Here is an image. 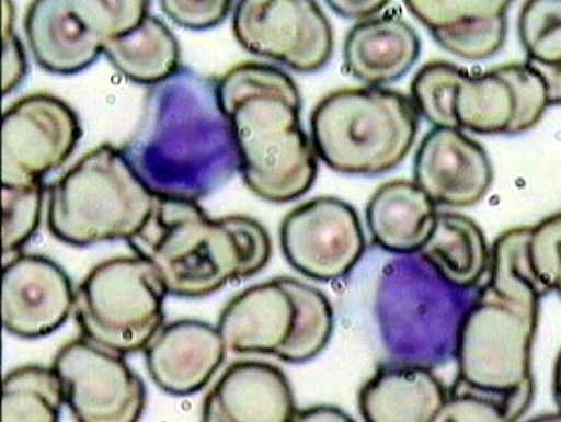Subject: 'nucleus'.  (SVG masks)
<instances>
[{"label":"nucleus","instance_id":"0eeeda50","mask_svg":"<svg viewBox=\"0 0 561 422\" xmlns=\"http://www.w3.org/2000/svg\"><path fill=\"white\" fill-rule=\"evenodd\" d=\"M333 327L327 295L298 280L279 276L233 297L221 311L217 328L227 351L233 354L305 363L328 346Z\"/></svg>","mask_w":561,"mask_h":422},{"label":"nucleus","instance_id":"bb28decb","mask_svg":"<svg viewBox=\"0 0 561 422\" xmlns=\"http://www.w3.org/2000/svg\"><path fill=\"white\" fill-rule=\"evenodd\" d=\"M468 70L446 61L423 66L411 83V101L435 128L460 129L455 115L457 89Z\"/></svg>","mask_w":561,"mask_h":422},{"label":"nucleus","instance_id":"cd10ccee","mask_svg":"<svg viewBox=\"0 0 561 422\" xmlns=\"http://www.w3.org/2000/svg\"><path fill=\"white\" fill-rule=\"evenodd\" d=\"M519 35L528 64L560 67L561 2H527L519 16Z\"/></svg>","mask_w":561,"mask_h":422},{"label":"nucleus","instance_id":"a878e982","mask_svg":"<svg viewBox=\"0 0 561 422\" xmlns=\"http://www.w3.org/2000/svg\"><path fill=\"white\" fill-rule=\"evenodd\" d=\"M65 403L61 378L53 366L25 365L3 378V422H56Z\"/></svg>","mask_w":561,"mask_h":422},{"label":"nucleus","instance_id":"dca6fc26","mask_svg":"<svg viewBox=\"0 0 561 422\" xmlns=\"http://www.w3.org/2000/svg\"><path fill=\"white\" fill-rule=\"evenodd\" d=\"M154 385L173 397H188L213 380L226 360L218 328L198 319H180L162 327L145 349Z\"/></svg>","mask_w":561,"mask_h":422},{"label":"nucleus","instance_id":"f8f14e48","mask_svg":"<svg viewBox=\"0 0 561 422\" xmlns=\"http://www.w3.org/2000/svg\"><path fill=\"white\" fill-rule=\"evenodd\" d=\"M279 244L295 271L323 283L344 278L366 250L356 209L332 196L294 208L280 225Z\"/></svg>","mask_w":561,"mask_h":422},{"label":"nucleus","instance_id":"f257e3e1","mask_svg":"<svg viewBox=\"0 0 561 422\" xmlns=\"http://www.w3.org/2000/svg\"><path fill=\"white\" fill-rule=\"evenodd\" d=\"M217 82L182 67L147 94L140 122L122 150L156 197L198 202L239 171Z\"/></svg>","mask_w":561,"mask_h":422},{"label":"nucleus","instance_id":"7c9ffc66","mask_svg":"<svg viewBox=\"0 0 561 422\" xmlns=\"http://www.w3.org/2000/svg\"><path fill=\"white\" fill-rule=\"evenodd\" d=\"M2 91L3 95H7L16 89L26 77L27 62L23 45L13 31L14 13L12 2H2Z\"/></svg>","mask_w":561,"mask_h":422},{"label":"nucleus","instance_id":"c85d7f7f","mask_svg":"<svg viewBox=\"0 0 561 422\" xmlns=\"http://www.w3.org/2000/svg\"><path fill=\"white\" fill-rule=\"evenodd\" d=\"M44 186L2 184L3 259L22 252L41 225Z\"/></svg>","mask_w":561,"mask_h":422},{"label":"nucleus","instance_id":"9b49d317","mask_svg":"<svg viewBox=\"0 0 561 422\" xmlns=\"http://www.w3.org/2000/svg\"><path fill=\"white\" fill-rule=\"evenodd\" d=\"M82 136L78 115L60 98L24 96L3 114L2 184L28 185L65 164Z\"/></svg>","mask_w":561,"mask_h":422},{"label":"nucleus","instance_id":"7ed1b4c3","mask_svg":"<svg viewBox=\"0 0 561 422\" xmlns=\"http://www.w3.org/2000/svg\"><path fill=\"white\" fill-rule=\"evenodd\" d=\"M133 253L149 260L168 295L202 298L248 280L270 263L272 240L254 218H211L197 202L156 197L153 210L135 237Z\"/></svg>","mask_w":561,"mask_h":422},{"label":"nucleus","instance_id":"ddd939ff","mask_svg":"<svg viewBox=\"0 0 561 422\" xmlns=\"http://www.w3.org/2000/svg\"><path fill=\"white\" fill-rule=\"evenodd\" d=\"M560 213L535 226L502 232L491 250L486 287L497 297L539 313L540 300L560 293Z\"/></svg>","mask_w":561,"mask_h":422},{"label":"nucleus","instance_id":"4468645a","mask_svg":"<svg viewBox=\"0 0 561 422\" xmlns=\"http://www.w3.org/2000/svg\"><path fill=\"white\" fill-rule=\"evenodd\" d=\"M73 304L69 275L54 260L22 252L4 259L2 320L12 337H49L67 323Z\"/></svg>","mask_w":561,"mask_h":422},{"label":"nucleus","instance_id":"5701e85b","mask_svg":"<svg viewBox=\"0 0 561 422\" xmlns=\"http://www.w3.org/2000/svg\"><path fill=\"white\" fill-rule=\"evenodd\" d=\"M419 254L442 281L456 288L477 287L490 270L491 250L483 231L459 213H437L432 236Z\"/></svg>","mask_w":561,"mask_h":422},{"label":"nucleus","instance_id":"393cba45","mask_svg":"<svg viewBox=\"0 0 561 422\" xmlns=\"http://www.w3.org/2000/svg\"><path fill=\"white\" fill-rule=\"evenodd\" d=\"M460 129L482 136H514L519 105L513 84L500 67L461 81L455 96Z\"/></svg>","mask_w":561,"mask_h":422},{"label":"nucleus","instance_id":"1a4fd4ad","mask_svg":"<svg viewBox=\"0 0 561 422\" xmlns=\"http://www.w3.org/2000/svg\"><path fill=\"white\" fill-rule=\"evenodd\" d=\"M232 26L244 50L295 71H317L333 54L332 26L317 2L245 0L234 8Z\"/></svg>","mask_w":561,"mask_h":422},{"label":"nucleus","instance_id":"4be33fe9","mask_svg":"<svg viewBox=\"0 0 561 422\" xmlns=\"http://www.w3.org/2000/svg\"><path fill=\"white\" fill-rule=\"evenodd\" d=\"M435 203L415 183L382 184L368 201L366 223L374 242L394 254L419 253L435 227Z\"/></svg>","mask_w":561,"mask_h":422},{"label":"nucleus","instance_id":"412c9836","mask_svg":"<svg viewBox=\"0 0 561 422\" xmlns=\"http://www.w3.org/2000/svg\"><path fill=\"white\" fill-rule=\"evenodd\" d=\"M421 48L415 28L403 19L387 14L351 28L344 62L350 76L380 87L403 78L417 62Z\"/></svg>","mask_w":561,"mask_h":422},{"label":"nucleus","instance_id":"2eb2a0df","mask_svg":"<svg viewBox=\"0 0 561 422\" xmlns=\"http://www.w3.org/2000/svg\"><path fill=\"white\" fill-rule=\"evenodd\" d=\"M493 180L489 153L461 129L434 128L425 135L415 157V183L436 206H474Z\"/></svg>","mask_w":561,"mask_h":422},{"label":"nucleus","instance_id":"f3484780","mask_svg":"<svg viewBox=\"0 0 561 422\" xmlns=\"http://www.w3.org/2000/svg\"><path fill=\"white\" fill-rule=\"evenodd\" d=\"M297 404L285 373L268 362L239 361L205 397V422L294 421Z\"/></svg>","mask_w":561,"mask_h":422},{"label":"nucleus","instance_id":"39448f33","mask_svg":"<svg viewBox=\"0 0 561 422\" xmlns=\"http://www.w3.org/2000/svg\"><path fill=\"white\" fill-rule=\"evenodd\" d=\"M156 196L121 148L102 144L49 187L50 235L73 247L127 241L144 227Z\"/></svg>","mask_w":561,"mask_h":422},{"label":"nucleus","instance_id":"20e7f679","mask_svg":"<svg viewBox=\"0 0 561 422\" xmlns=\"http://www.w3.org/2000/svg\"><path fill=\"white\" fill-rule=\"evenodd\" d=\"M539 313L484 286L457 330L459 375L436 421L519 420L535 398L530 352Z\"/></svg>","mask_w":561,"mask_h":422},{"label":"nucleus","instance_id":"9d476101","mask_svg":"<svg viewBox=\"0 0 561 422\" xmlns=\"http://www.w3.org/2000/svg\"><path fill=\"white\" fill-rule=\"evenodd\" d=\"M53 368L66 404L80 422H136L146 407V387L125 356L80 337L61 346Z\"/></svg>","mask_w":561,"mask_h":422},{"label":"nucleus","instance_id":"c756f323","mask_svg":"<svg viewBox=\"0 0 561 422\" xmlns=\"http://www.w3.org/2000/svg\"><path fill=\"white\" fill-rule=\"evenodd\" d=\"M233 2H160V9L175 24L190 31H206L225 22Z\"/></svg>","mask_w":561,"mask_h":422},{"label":"nucleus","instance_id":"aec40b11","mask_svg":"<svg viewBox=\"0 0 561 422\" xmlns=\"http://www.w3.org/2000/svg\"><path fill=\"white\" fill-rule=\"evenodd\" d=\"M24 28L36 62L53 75H77L91 67L105 46L73 2H33Z\"/></svg>","mask_w":561,"mask_h":422},{"label":"nucleus","instance_id":"b1692460","mask_svg":"<svg viewBox=\"0 0 561 422\" xmlns=\"http://www.w3.org/2000/svg\"><path fill=\"white\" fill-rule=\"evenodd\" d=\"M103 54L122 75L140 84H159L182 68L179 39L150 13L131 31L108 39Z\"/></svg>","mask_w":561,"mask_h":422},{"label":"nucleus","instance_id":"6ab92c4d","mask_svg":"<svg viewBox=\"0 0 561 422\" xmlns=\"http://www.w3.org/2000/svg\"><path fill=\"white\" fill-rule=\"evenodd\" d=\"M448 391L430 367L397 361L378 367L359 391V412L368 422L436 421Z\"/></svg>","mask_w":561,"mask_h":422},{"label":"nucleus","instance_id":"2f4dec72","mask_svg":"<svg viewBox=\"0 0 561 422\" xmlns=\"http://www.w3.org/2000/svg\"><path fill=\"white\" fill-rule=\"evenodd\" d=\"M391 2L386 0H373V2H328L329 7L339 16L353 21H367L377 18L383 9H387Z\"/></svg>","mask_w":561,"mask_h":422},{"label":"nucleus","instance_id":"a211bd4d","mask_svg":"<svg viewBox=\"0 0 561 422\" xmlns=\"http://www.w3.org/2000/svg\"><path fill=\"white\" fill-rule=\"evenodd\" d=\"M511 3L404 2L443 49L469 61L486 60L504 47Z\"/></svg>","mask_w":561,"mask_h":422},{"label":"nucleus","instance_id":"f03ea898","mask_svg":"<svg viewBox=\"0 0 561 422\" xmlns=\"http://www.w3.org/2000/svg\"><path fill=\"white\" fill-rule=\"evenodd\" d=\"M217 92L249 191L272 203L311 191L318 155L301 125L298 85L287 72L267 64H240L218 79Z\"/></svg>","mask_w":561,"mask_h":422},{"label":"nucleus","instance_id":"423d86ee","mask_svg":"<svg viewBox=\"0 0 561 422\" xmlns=\"http://www.w3.org/2000/svg\"><path fill=\"white\" fill-rule=\"evenodd\" d=\"M420 114L405 94L344 89L324 96L311 116L318 157L332 170L375 176L400 166L415 144Z\"/></svg>","mask_w":561,"mask_h":422},{"label":"nucleus","instance_id":"473e14b6","mask_svg":"<svg viewBox=\"0 0 561 422\" xmlns=\"http://www.w3.org/2000/svg\"><path fill=\"white\" fill-rule=\"evenodd\" d=\"M294 421H343L350 422L353 419L343 410L332 406L309 407L306 410H298Z\"/></svg>","mask_w":561,"mask_h":422},{"label":"nucleus","instance_id":"6e6552de","mask_svg":"<svg viewBox=\"0 0 561 422\" xmlns=\"http://www.w3.org/2000/svg\"><path fill=\"white\" fill-rule=\"evenodd\" d=\"M168 290L156 266L138 255L102 261L73 304L81 337L123 356L145 351L164 327Z\"/></svg>","mask_w":561,"mask_h":422}]
</instances>
